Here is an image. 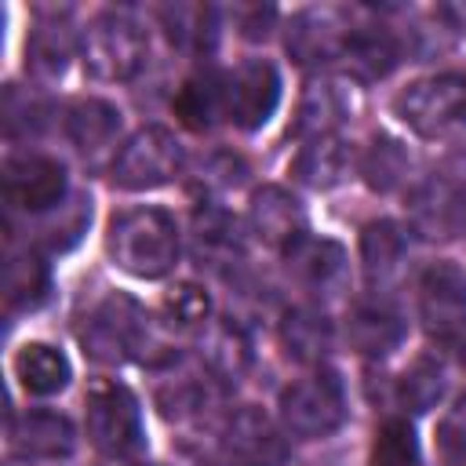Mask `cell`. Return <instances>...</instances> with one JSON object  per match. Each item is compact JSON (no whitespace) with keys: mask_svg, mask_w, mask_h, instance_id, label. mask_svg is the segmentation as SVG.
Wrapping results in <instances>:
<instances>
[{"mask_svg":"<svg viewBox=\"0 0 466 466\" xmlns=\"http://www.w3.org/2000/svg\"><path fill=\"white\" fill-rule=\"evenodd\" d=\"M360 167H364L368 186L386 193V189H393V186L404 182V175H408V153H404V146L393 142V138H375Z\"/></svg>","mask_w":466,"mask_h":466,"instance_id":"f546056e","label":"cell"},{"mask_svg":"<svg viewBox=\"0 0 466 466\" xmlns=\"http://www.w3.org/2000/svg\"><path fill=\"white\" fill-rule=\"evenodd\" d=\"M280 339L295 360H320L331 346V324L313 309H291L280 324Z\"/></svg>","mask_w":466,"mask_h":466,"instance_id":"4316f807","label":"cell"},{"mask_svg":"<svg viewBox=\"0 0 466 466\" xmlns=\"http://www.w3.org/2000/svg\"><path fill=\"white\" fill-rule=\"evenodd\" d=\"M306 215L299 208V200L280 189V186H262L255 197H251V229L273 244V248H288L291 240H299L306 229Z\"/></svg>","mask_w":466,"mask_h":466,"instance_id":"2e32d148","label":"cell"},{"mask_svg":"<svg viewBox=\"0 0 466 466\" xmlns=\"http://www.w3.org/2000/svg\"><path fill=\"white\" fill-rule=\"evenodd\" d=\"M106 251L113 266L131 277L157 280L178 258V229L164 208H131L113 215L106 233Z\"/></svg>","mask_w":466,"mask_h":466,"instance_id":"6da1fadb","label":"cell"},{"mask_svg":"<svg viewBox=\"0 0 466 466\" xmlns=\"http://www.w3.org/2000/svg\"><path fill=\"white\" fill-rule=\"evenodd\" d=\"M459 357H462V368H466V339L459 342Z\"/></svg>","mask_w":466,"mask_h":466,"instance_id":"e575fe53","label":"cell"},{"mask_svg":"<svg viewBox=\"0 0 466 466\" xmlns=\"http://www.w3.org/2000/svg\"><path fill=\"white\" fill-rule=\"evenodd\" d=\"M164 309H167L171 324L189 328V324H204V320H208L211 299H208V291L197 288V284H175V288L167 291V299H164Z\"/></svg>","mask_w":466,"mask_h":466,"instance_id":"d6a6232c","label":"cell"},{"mask_svg":"<svg viewBox=\"0 0 466 466\" xmlns=\"http://www.w3.org/2000/svg\"><path fill=\"white\" fill-rule=\"evenodd\" d=\"M84 339V350L95 357V360H124L131 350L142 346L146 339V320L142 313L127 302V299H109L106 306L95 309V317L84 324L80 331Z\"/></svg>","mask_w":466,"mask_h":466,"instance_id":"30bf717a","label":"cell"},{"mask_svg":"<svg viewBox=\"0 0 466 466\" xmlns=\"http://www.w3.org/2000/svg\"><path fill=\"white\" fill-rule=\"evenodd\" d=\"M419 317L430 339L437 342H462L466 339V273L441 258L426 266L419 277Z\"/></svg>","mask_w":466,"mask_h":466,"instance_id":"8992f818","label":"cell"},{"mask_svg":"<svg viewBox=\"0 0 466 466\" xmlns=\"http://www.w3.org/2000/svg\"><path fill=\"white\" fill-rule=\"evenodd\" d=\"M4 197L18 211H51L66 197V167L51 157H11L4 164Z\"/></svg>","mask_w":466,"mask_h":466,"instance_id":"9c48e42d","label":"cell"},{"mask_svg":"<svg viewBox=\"0 0 466 466\" xmlns=\"http://www.w3.org/2000/svg\"><path fill=\"white\" fill-rule=\"evenodd\" d=\"M11 448L25 459H62L76 448V430L58 411H22L7 426Z\"/></svg>","mask_w":466,"mask_h":466,"instance_id":"4fadbf2b","label":"cell"},{"mask_svg":"<svg viewBox=\"0 0 466 466\" xmlns=\"http://www.w3.org/2000/svg\"><path fill=\"white\" fill-rule=\"evenodd\" d=\"M284 262H288V273L306 284L309 291H335L342 288L346 280V251L328 240V237H309L302 233L299 240H291L284 248Z\"/></svg>","mask_w":466,"mask_h":466,"instance_id":"7c38bea8","label":"cell"},{"mask_svg":"<svg viewBox=\"0 0 466 466\" xmlns=\"http://www.w3.org/2000/svg\"><path fill=\"white\" fill-rule=\"evenodd\" d=\"M178 167H182V149L175 135L167 127H142L120 146L113 160V182L124 189H153L171 182Z\"/></svg>","mask_w":466,"mask_h":466,"instance_id":"52a82bcc","label":"cell"},{"mask_svg":"<svg viewBox=\"0 0 466 466\" xmlns=\"http://www.w3.org/2000/svg\"><path fill=\"white\" fill-rule=\"evenodd\" d=\"M138 466H164V462H138Z\"/></svg>","mask_w":466,"mask_h":466,"instance_id":"d590c367","label":"cell"},{"mask_svg":"<svg viewBox=\"0 0 466 466\" xmlns=\"http://www.w3.org/2000/svg\"><path fill=\"white\" fill-rule=\"evenodd\" d=\"M353 29L339 7H309L288 29V51L299 62H328L346 51Z\"/></svg>","mask_w":466,"mask_h":466,"instance_id":"8fae6325","label":"cell"},{"mask_svg":"<svg viewBox=\"0 0 466 466\" xmlns=\"http://www.w3.org/2000/svg\"><path fill=\"white\" fill-rule=\"evenodd\" d=\"M200 357L204 364L218 375V379H229L237 382L248 364H251V346L244 339V331L233 324V320H218L204 331V342H200Z\"/></svg>","mask_w":466,"mask_h":466,"instance_id":"603a6c76","label":"cell"},{"mask_svg":"<svg viewBox=\"0 0 466 466\" xmlns=\"http://www.w3.org/2000/svg\"><path fill=\"white\" fill-rule=\"evenodd\" d=\"M444 393V371L433 357H419L400 379V400L411 411H430Z\"/></svg>","mask_w":466,"mask_h":466,"instance_id":"4dcf8cb0","label":"cell"},{"mask_svg":"<svg viewBox=\"0 0 466 466\" xmlns=\"http://www.w3.org/2000/svg\"><path fill=\"white\" fill-rule=\"evenodd\" d=\"M368 466H422L419 441H415V430L408 419H386L379 426Z\"/></svg>","mask_w":466,"mask_h":466,"instance_id":"83f0119b","label":"cell"},{"mask_svg":"<svg viewBox=\"0 0 466 466\" xmlns=\"http://www.w3.org/2000/svg\"><path fill=\"white\" fill-rule=\"evenodd\" d=\"M411 222L422 237H455L466 222V193L448 178H426L411 193Z\"/></svg>","mask_w":466,"mask_h":466,"instance_id":"9a60e30c","label":"cell"},{"mask_svg":"<svg viewBox=\"0 0 466 466\" xmlns=\"http://www.w3.org/2000/svg\"><path fill=\"white\" fill-rule=\"evenodd\" d=\"M66 55H69V36L66 25L58 22H40L25 44V58L40 76H58L66 69Z\"/></svg>","mask_w":466,"mask_h":466,"instance_id":"f1b7e54d","label":"cell"},{"mask_svg":"<svg viewBox=\"0 0 466 466\" xmlns=\"http://www.w3.org/2000/svg\"><path fill=\"white\" fill-rule=\"evenodd\" d=\"M116 131H120V109L113 102L84 98V102H73L69 113H66V135L84 153H95V149L109 146Z\"/></svg>","mask_w":466,"mask_h":466,"instance_id":"44dd1931","label":"cell"},{"mask_svg":"<svg viewBox=\"0 0 466 466\" xmlns=\"http://www.w3.org/2000/svg\"><path fill=\"white\" fill-rule=\"evenodd\" d=\"M15 375H18V382H22L25 393L51 397V393L66 390V382H69V360L62 357V350H55L47 342H25L15 353Z\"/></svg>","mask_w":466,"mask_h":466,"instance_id":"e0dca14e","label":"cell"},{"mask_svg":"<svg viewBox=\"0 0 466 466\" xmlns=\"http://www.w3.org/2000/svg\"><path fill=\"white\" fill-rule=\"evenodd\" d=\"M437 451L444 466H466V397L448 408V415L437 426Z\"/></svg>","mask_w":466,"mask_h":466,"instance_id":"1f68e13d","label":"cell"},{"mask_svg":"<svg viewBox=\"0 0 466 466\" xmlns=\"http://www.w3.org/2000/svg\"><path fill=\"white\" fill-rule=\"evenodd\" d=\"M226 444H229V455L237 459V466H284L288 462L284 437L258 408H240L229 419Z\"/></svg>","mask_w":466,"mask_h":466,"instance_id":"5bb4252c","label":"cell"},{"mask_svg":"<svg viewBox=\"0 0 466 466\" xmlns=\"http://www.w3.org/2000/svg\"><path fill=\"white\" fill-rule=\"evenodd\" d=\"M404 255H408V237H404V229L397 222L382 218V222L364 226V233H360V258H364V273H368L371 284L375 280L379 284L390 280L400 269Z\"/></svg>","mask_w":466,"mask_h":466,"instance_id":"7402d4cb","label":"cell"},{"mask_svg":"<svg viewBox=\"0 0 466 466\" xmlns=\"http://www.w3.org/2000/svg\"><path fill=\"white\" fill-rule=\"evenodd\" d=\"M346 109H350V98L335 80H313L299 102L295 135L324 138V135H331V127H339L346 120Z\"/></svg>","mask_w":466,"mask_h":466,"instance_id":"ffe728a7","label":"cell"},{"mask_svg":"<svg viewBox=\"0 0 466 466\" xmlns=\"http://www.w3.org/2000/svg\"><path fill=\"white\" fill-rule=\"evenodd\" d=\"M87 437L109 459H127L142 448V411L135 393L116 379H95L87 386Z\"/></svg>","mask_w":466,"mask_h":466,"instance_id":"7a4b0ae2","label":"cell"},{"mask_svg":"<svg viewBox=\"0 0 466 466\" xmlns=\"http://www.w3.org/2000/svg\"><path fill=\"white\" fill-rule=\"evenodd\" d=\"M91 222V200H69V204H62V222H51L47 226V233H44V244L51 248V251H66L69 244H76L80 240V229Z\"/></svg>","mask_w":466,"mask_h":466,"instance_id":"836d02e7","label":"cell"},{"mask_svg":"<svg viewBox=\"0 0 466 466\" xmlns=\"http://www.w3.org/2000/svg\"><path fill=\"white\" fill-rule=\"evenodd\" d=\"M175 113L193 131H204L218 116H226V106H222V73H197V76H189L178 87V95H175Z\"/></svg>","mask_w":466,"mask_h":466,"instance_id":"cb8c5ba5","label":"cell"},{"mask_svg":"<svg viewBox=\"0 0 466 466\" xmlns=\"http://www.w3.org/2000/svg\"><path fill=\"white\" fill-rule=\"evenodd\" d=\"M346 167H350V146L335 135H324L302 146V153L291 164V175L309 189H331L335 182H342Z\"/></svg>","mask_w":466,"mask_h":466,"instance_id":"ac0fdd59","label":"cell"},{"mask_svg":"<svg viewBox=\"0 0 466 466\" xmlns=\"http://www.w3.org/2000/svg\"><path fill=\"white\" fill-rule=\"evenodd\" d=\"M280 102V76L273 62L248 58L233 73H222V106L226 120H233L244 131L262 127Z\"/></svg>","mask_w":466,"mask_h":466,"instance_id":"ba28073f","label":"cell"},{"mask_svg":"<svg viewBox=\"0 0 466 466\" xmlns=\"http://www.w3.org/2000/svg\"><path fill=\"white\" fill-rule=\"evenodd\" d=\"M280 419H284V430L302 441L335 433L346 422V393H342L339 375L313 371V375L291 382L280 393Z\"/></svg>","mask_w":466,"mask_h":466,"instance_id":"277c9868","label":"cell"},{"mask_svg":"<svg viewBox=\"0 0 466 466\" xmlns=\"http://www.w3.org/2000/svg\"><path fill=\"white\" fill-rule=\"evenodd\" d=\"M80 51L98 80H131L146 66V36L124 15H98L84 33Z\"/></svg>","mask_w":466,"mask_h":466,"instance_id":"5b68a950","label":"cell"},{"mask_svg":"<svg viewBox=\"0 0 466 466\" xmlns=\"http://www.w3.org/2000/svg\"><path fill=\"white\" fill-rule=\"evenodd\" d=\"M51 291V273L47 262H40L33 251L25 255H7L4 266V299L7 309H36Z\"/></svg>","mask_w":466,"mask_h":466,"instance_id":"d4e9b609","label":"cell"},{"mask_svg":"<svg viewBox=\"0 0 466 466\" xmlns=\"http://www.w3.org/2000/svg\"><path fill=\"white\" fill-rule=\"evenodd\" d=\"M342 55H346V62H350L364 80H375V76H386V73L397 66L400 47H397V40H393L386 29L368 25V29H353V36H350V44H346Z\"/></svg>","mask_w":466,"mask_h":466,"instance_id":"484cf974","label":"cell"},{"mask_svg":"<svg viewBox=\"0 0 466 466\" xmlns=\"http://www.w3.org/2000/svg\"><path fill=\"white\" fill-rule=\"evenodd\" d=\"M393 109L411 131L426 138L466 127V73H441L415 80L393 98Z\"/></svg>","mask_w":466,"mask_h":466,"instance_id":"3957f363","label":"cell"},{"mask_svg":"<svg viewBox=\"0 0 466 466\" xmlns=\"http://www.w3.org/2000/svg\"><path fill=\"white\" fill-rule=\"evenodd\" d=\"M350 342L364 357H386L404 342V320L390 306H357L350 313Z\"/></svg>","mask_w":466,"mask_h":466,"instance_id":"d6986e66","label":"cell"}]
</instances>
